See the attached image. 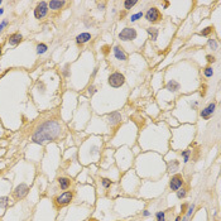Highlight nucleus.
<instances>
[{
    "label": "nucleus",
    "instance_id": "nucleus-38",
    "mask_svg": "<svg viewBox=\"0 0 221 221\" xmlns=\"http://www.w3.org/2000/svg\"><path fill=\"white\" fill-rule=\"evenodd\" d=\"M0 56H2V46H0Z\"/></svg>",
    "mask_w": 221,
    "mask_h": 221
},
{
    "label": "nucleus",
    "instance_id": "nucleus-1",
    "mask_svg": "<svg viewBox=\"0 0 221 221\" xmlns=\"http://www.w3.org/2000/svg\"><path fill=\"white\" fill-rule=\"evenodd\" d=\"M61 130H62V126L58 121L48 120V121L43 123L37 129V132L33 134V137H32V142L36 143V144L43 145L46 143H49V142L54 140L59 135Z\"/></svg>",
    "mask_w": 221,
    "mask_h": 221
},
{
    "label": "nucleus",
    "instance_id": "nucleus-11",
    "mask_svg": "<svg viewBox=\"0 0 221 221\" xmlns=\"http://www.w3.org/2000/svg\"><path fill=\"white\" fill-rule=\"evenodd\" d=\"M22 39H23V36H22L20 33H14V34L9 36V38H8L10 46H17V44H19V43L22 42Z\"/></svg>",
    "mask_w": 221,
    "mask_h": 221
},
{
    "label": "nucleus",
    "instance_id": "nucleus-8",
    "mask_svg": "<svg viewBox=\"0 0 221 221\" xmlns=\"http://www.w3.org/2000/svg\"><path fill=\"white\" fill-rule=\"evenodd\" d=\"M183 177L181 174H174L172 176L171 181H169V188L172 189V191H177V189H179L183 184Z\"/></svg>",
    "mask_w": 221,
    "mask_h": 221
},
{
    "label": "nucleus",
    "instance_id": "nucleus-10",
    "mask_svg": "<svg viewBox=\"0 0 221 221\" xmlns=\"http://www.w3.org/2000/svg\"><path fill=\"white\" fill-rule=\"evenodd\" d=\"M114 56L119 61H126V59H128V54L124 52V49L120 46H115L114 47Z\"/></svg>",
    "mask_w": 221,
    "mask_h": 221
},
{
    "label": "nucleus",
    "instance_id": "nucleus-6",
    "mask_svg": "<svg viewBox=\"0 0 221 221\" xmlns=\"http://www.w3.org/2000/svg\"><path fill=\"white\" fill-rule=\"evenodd\" d=\"M28 192H29V187L25 183H20L14 189V197L17 200H22L28 195Z\"/></svg>",
    "mask_w": 221,
    "mask_h": 221
},
{
    "label": "nucleus",
    "instance_id": "nucleus-9",
    "mask_svg": "<svg viewBox=\"0 0 221 221\" xmlns=\"http://www.w3.org/2000/svg\"><path fill=\"white\" fill-rule=\"evenodd\" d=\"M215 109H216V104H215V103L208 104L203 110H201V113H200L201 118H203V119H210V118L212 116V114L215 113Z\"/></svg>",
    "mask_w": 221,
    "mask_h": 221
},
{
    "label": "nucleus",
    "instance_id": "nucleus-15",
    "mask_svg": "<svg viewBox=\"0 0 221 221\" xmlns=\"http://www.w3.org/2000/svg\"><path fill=\"white\" fill-rule=\"evenodd\" d=\"M63 5H65V2H61V0H52V2L48 3V8L52 9V10L62 9Z\"/></svg>",
    "mask_w": 221,
    "mask_h": 221
},
{
    "label": "nucleus",
    "instance_id": "nucleus-20",
    "mask_svg": "<svg viewBox=\"0 0 221 221\" xmlns=\"http://www.w3.org/2000/svg\"><path fill=\"white\" fill-rule=\"evenodd\" d=\"M47 49H48V47H47L44 43H39V44L37 46V53H38V54H44V53L47 52Z\"/></svg>",
    "mask_w": 221,
    "mask_h": 221
},
{
    "label": "nucleus",
    "instance_id": "nucleus-13",
    "mask_svg": "<svg viewBox=\"0 0 221 221\" xmlns=\"http://www.w3.org/2000/svg\"><path fill=\"white\" fill-rule=\"evenodd\" d=\"M90 39H91V34H90V33H81V34H78V36L76 37L77 44H85V43H87Z\"/></svg>",
    "mask_w": 221,
    "mask_h": 221
},
{
    "label": "nucleus",
    "instance_id": "nucleus-5",
    "mask_svg": "<svg viewBox=\"0 0 221 221\" xmlns=\"http://www.w3.org/2000/svg\"><path fill=\"white\" fill-rule=\"evenodd\" d=\"M72 198H73V193L71 192V191H67V192H63L62 195H59V196H57L56 197V203L58 205V206H66V205H68L71 201H72Z\"/></svg>",
    "mask_w": 221,
    "mask_h": 221
},
{
    "label": "nucleus",
    "instance_id": "nucleus-26",
    "mask_svg": "<svg viewBox=\"0 0 221 221\" xmlns=\"http://www.w3.org/2000/svg\"><path fill=\"white\" fill-rule=\"evenodd\" d=\"M212 30H213V28H212V27H207V28H205V29L201 32V33H200V36H203V37H206V36H208V34L211 33Z\"/></svg>",
    "mask_w": 221,
    "mask_h": 221
},
{
    "label": "nucleus",
    "instance_id": "nucleus-36",
    "mask_svg": "<svg viewBox=\"0 0 221 221\" xmlns=\"http://www.w3.org/2000/svg\"><path fill=\"white\" fill-rule=\"evenodd\" d=\"M174 221H181V216H177V217H176V220H174Z\"/></svg>",
    "mask_w": 221,
    "mask_h": 221
},
{
    "label": "nucleus",
    "instance_id": "nucleus-18",
    "mask_svg": "<svg viewBox=\"0 0 221 221\" xmlns=\"http://www.w3.org/2000/svg\"><path fill=\"white\" fill-rule=\"evenodd\" d=\"M178 167H179V162L178 161H172L168 163V171L169 172H176L178 171Z\"/></svg>",
    "mask_w": 221,
    "mask_h": 221
},
{
    "label": "nucleus",
    "instance_id": "nucleus-39",
    "mask_svg": "<svg viewBox=\"0 0 221 221\" xmlns=\"http://www.w3.org/2000/svg\"><path fill=\"white\" fill-rule=\"evenodd\" d=\"M0 4H2V0H0Z\"/></svg>",
    "mask_w": 221,
    "mask_h": 221
},
{
    "label": "nucleus",
    "instance_id": "nucleus-31",
    "mask_svg": "<svg viewBox=\"0 0 221 221\" xmlns=\"http://www.w3.org/2000/svg\"><path fill=\"white\" fill-rule=\"evenodd\" d=\"M7 25H8V22H7V20H3L2 23H0V33H2V32L4 30V28H5Z\"/></svg>",
    "mask_w": 221,
    "mask_h": 221
},
{
    "label": "nucleus",
    "instance_id": "nucleus-2",
    "mask_svg": "<svg viewBox=\"0 0 221 221\" xmlns=\"http://www.w3.org/2000/svg\"><path fill=\"white\" fill-rule=\"evenodd\" d=\"M109 85L114 88H118V87H121L124 83H125V76L120 72H114L109 76V80H108Z\"/></svg>",
    "mask_w": 221,
    "mask_h": 221
},
{
    "label": "nucleus",
    "instance_id": "nucleus-24",
    "mask_svg": "<svg viewBox=\"0 0 221 221\" xmlns=\"http://www.w3.org/2000/svg\"><path fill=\"white\" fill-rule=\"evenodd\" d=\"M176 195H177V197H178L179 200H182V198L186 197L187 192H186V189H184V188H179V189H177V191H176Z\"/></svg>",
    "mask_w": 221,
    "mask_h": 221
},
{
    "label": "nucleus",
    "instance_id": "nucleus-27",
    "mask_svg": "<svg viewBox=\"0 0 221 221\" xmlns=\"http://www.w3.org/2000/svg\"><path fill=\"white\" fill-rule=\"evenodd\" d=\"M203 73H205L206 77H212V75H213V70H212V67H206V68L203 70Z\"/></svg>",
    "mask_w": 221,
    "mask_h": 221
},
{
    "label": "nucleus",
    "instance_id": "nucleus-32",
    "mask_svg": "<svg viewBox=\"0 0 221 221\" xmlns=\"http://www.w3.org/2000/svg\"><path fill=\"white\" fill-rule=\"evenodd\" d=\"M95 92H96V87H95L93 85H92V86H90V87H88V93L92 96V95H93Z\"/></svg>",
    "mask_w": 221,
    "mask_h": 221
},
{
    "label": "nucleus",
    "instance_id": "nucleus-14",
    "mask_svg": "<svg viewBox=\"0 0 221 221\" xmlns=\"http://www.w3.org/2000/svg\"><path fill=\"white\" fill-rule=\"evenodd\" d=\"M108 120H109V123H110L111 125H116L118 123H120L121 115H120L119 113H111V114L108 115Z\"/></svg>",
    "mask_w": 221,
    "mask_h": 221
},
{
    "label": "nucleus",
    "instance_id": "nucleus-35",
    "mask_svg": "<svg viewBox=\"0 0 221 221\" xmlns=\"http://www.w3.org/2000/svg\"><path fill=\"white\" fill-rule=\"evenodd\" d=\"M96 73H98V68H95V70H93V72H92V75H91V76H92V77H93V76H95V75H96Z\"/></svg>",
    "mask_w": 221,
    "mask_h": 221
},
{
    "label": "nucleus",
    "instance_id": "nucleus-37",
    "mask_svg": "<svg viewBox=\"0 0 221 221\" xmlns=\"http://www.w3.org/2000/svg\"><path fill=\"white\" fill-rule=\"evenodd\" d=\"M3 13H4V10H3V9H0V15H2Z\"/></svg>",
    "mask_w": 221,
    "mask_h": 221
},
{
    "label": "nucleus",
    "instance_id": "nucleus-23",
    "mask_svg": "<svg viewBox=\"0 0 221 221\" xmlns=\"http://www.w3.org/2000/svg\"><path fill=\"white\" fill-rule=\"evenodd\" d=\"M155 218H157V221H166V212L164 211H158L155 213Z\"/></svg>",
    "mask_w": 221,
    "mask_h": 221
},
{
    "label": "nucleus",
    "instance_id": "nucleus-7",
    "mask_svg": "<svg viewBox=\"0 0 221 221\" xmlns=\"http://www.w3.org/2000/svg\"><path fill=\"white\" fill-rule=\"evenodd\" d=\"M47 13H48V3H46V2H41L34 9V17L37 19L44 18L47 15Z\"/></svg>",
    "mask_w": 221,
    "mask_h": 221
},
{
    "label": "nucleus",
    "instance_id": "nucleus-16",
    "mask_svg": "<svg viewBox=\"0 0 221 221\" xmlns=\"http://www.w3.org/2000/svg\"><path fill=\"white\" fill-rule=\"evenodd\" d=\"M166 87H167L168 91H171V92H176V91L179 90V83H178L177 81H174V80H171V81L167 83Z\"/></svg>",
    "mask_w": 221,
    "mask_h": 221
},
{
    "label": "nucleus",
    "instance_id": "nucleus-28",
    "mask_svg": "<svg viewBox=\"0 0 221 221\" xmlns=\"http://www.w3.org/2000/svg\"><path fill=\"white\" fill-rule=\"evenodd\" d=\"M143 17V13L142 12H139V13H137V14H134V15H132L130 17V22H137L138 19H140Z\"/></svg>",
    "mask_w": 221,
    "mask_h": 221
},
{
    "label": "nucleus",
    "instance_id": "nucleus-3",
    "mask_svg": "<svg viewBox=\"0 0 221 221\" xmlns=\"http://www.w3.org/2000/svg\"><path fill=\"white\" fill-rule=\"evenodd\" d=\"M119 38L121 41H124V42L134 41L137 38V30L134 28H124L119 33Z\"/></svg>",
    "mask_w": 221,
    "mask_h": 221
},
{
    "label": "nucleus",
    "instance_id": "nucleus-21",
    "mask_svg": "<svg viewBox=\"0 0 221 221\" xmlns=\"http://www.w3.org/2000/svg\"><path fill=\"white\" fill-rule=\"evenodd\" d=\"M189 154H191V150H189V149H186V150H183L181 153V155L183 157V163H187L189 161Z\"/></svg>",
    "mask_w": 221,
    "mask_h": 221
},
{
    "label": "nucleus",
    "instance_id": "nucleus-29",
    "mask_svg": "<svg viewBox=\"0 0 221 221\" xmlns=\"http://www.w3.org/2000/svg\"><path fill=\"white\" fill-rule=\"evenodd\" d=\"M208 46H210L213 51H216V49H217V47H218V44H217V42H216L215 39H208Z\"/></svg>",
    "mask_w": 221,
    "mask_h": 221
},
{
    "label": "nucleus",
    "instance_id": "nucleus-22",
    "mask_svg": "<svg viewBox=\"0 0 221 221\" xmlns=\"http://www.w3.org/2000/svg\"><path fill=\"white\" fill-rule=\"evenodd\" d=\"M9 203V197L4 196V197H0V208H5Z\"/></svg>",
    "mask_w": 221,
    "mask_h": 221
},
{
    "label": "nucleus",
    "instance_id": "nucleus-33",
    "mask_svg": "<svg viewBox=\"0 0 221 221\" xmlns=\"http://www.w3.org/2000/svg\"><path fill=\"white\" fill-rule=\"evenodd\" d=\"M206 58H207V61H208L210 63H213V62L216 61V59H215V57H213V56H210V54H208V56H206Z\"/></svg>",
    "mask_w": 221,
    "mask_h": 221
},
{
    "label": "nucleus",
    "instance_id": "nucleus-4",
    "mask_svg": "<svg viewBox=\"0 0 221 221\" xmlns=\"http://www.w3.org/2000/svg\"><path fill=\"white\" fill-rule=\"evenodd\" d=\"M161 12L158 8L153 7V8H149L148 12L145 13V19L149 22V23H157V22H159L161 19Z\"/></svg>",
    "mask_w": 221,
    "mask_h": 221
},
{
    "label": "nucleus",
    "instance_id": "nucleus-30",
    "mask_svg": "<svg viewBox=\"0 0 221 221\" xmlns=\"http://www.w3.org/2000/svg\"><path fill=\"white\" fill-rule=\"evenodd\" d=\"M101 183H103V186H104L105 188H109V187L111 186V181H110L109 178H103V179H101Z\"/></svg>",
    "mask_w": 221,
    "mask_h": 221
},
{
    "label": "nucleus",
    "instance_id": "nucleus-34",
    "mask_svg": "<svg viewBox=\"0 0 221 221\" xmlns=\"http://www.w3.org/2000/svg\"><path fill=\"white\" fill-rule=\"evenodd\" d=\"M143 215H144V216H145V217H148V216H150V212H149V211H147V210H145V211H143Z\"/></svg>",
    "mask_w": 221,
    "mask_h": 221
},
{
    "label": "nucleus",
    "instance_id": "nucleus-12",
    "mask_svg": "<svg viewBox=\"0 0 221 221\" xmlns=\"http://www.w3.org/2000/svg\"><path fill=\"white\" fill-rule=\"evenodd\" d=\"M58 184H59V187H61V189H68V187L71 186V179L70 178H67V177H59L58 178Z\"/></svg>",
    "mask_w": 221,
    "mask_h": 221
},
{
    "label": "nucleus",
    "instance_id": "nucleus-19",
    "mask_svg": "<svg viewBox=\"0 0 221 221\" xmlns=\"http://www.w3.org/2000/svg\"><path fill=\"white\" fill-rule=\"evenodd\" d=\"M195 211V205H189V207H188V210H187V213H186V216L183 217V218H181L182 221H188L189 220V217H191V215H192V212Z\"/></svg>",
    "mask_w": 221,
    "mask_h": 221
},
{
    "label": "nucleus",
    "instance_id": "nucleus-17",
    "mask_svg": "<svg viewBox=\"0 0 221 221\" xmlns=\"http://www.w3.org/2000/svg\"><path fill=\"white\" fill-rule=\"evenodd\" d=\"M147 33L149 34V38H150L153 42L157 41V37H158V29H157V28H154V27L147 28Z\"/></svg>",
    "mask_w": 221,
    "mask_h": 221
},
{
    "label": "nucleus",
    "instance_id": "nucleus-25",
    "mask_svg": "<svg viewBox=\"0 0 221 221\" xmlns=\"http://www.w3.org/2000/svg\"><path fill=\"white\" fill-rule=\"evenodd\" d=\"M137 3H138L137 0H133V2L132 0H126V2H124V7H125V9H132Z\"/></svg>",
    "mask_w": 221,
    "mask_h": 221
}]
</instances>
